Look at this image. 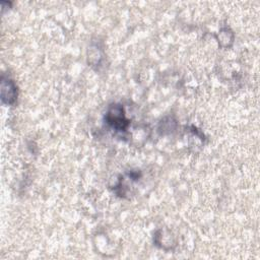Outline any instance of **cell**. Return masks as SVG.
Instances as JSON below:
<instances>
[{"label": "cell", "mask_w": 260, "mask_h": 260, "mask_svg": "<svg viewBox=\"0 0 260 260\" xmlns=\"http://www.w3.org/2000/svg\"><path fill=\"white\" fill-rule=\"evenodd\" d=\"M123 109L121 107H114L112 110L109 111L107 118H108V123L115 129L121 130L125 129L126 126L128 125V121L125 119V116L122 112Z\"/></svg>", "instance_id": "1"}, {"label": "cell", "mask_w": 260, "mask_h": 260, "mask_svg": "<svg viewBox=\"0 0 260 260\" xmlns=\"http://www.w3.org/2000/svg\"><path fill=\"white\" fill-rule=\"evenodd\" d=\"M2 101L6 104H12L16 98V87L12 80L3 77L2 78Z\"/></svg>", "instance_id": "2"}]
</instances>
